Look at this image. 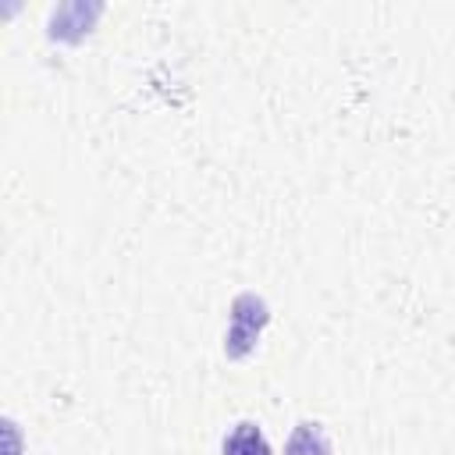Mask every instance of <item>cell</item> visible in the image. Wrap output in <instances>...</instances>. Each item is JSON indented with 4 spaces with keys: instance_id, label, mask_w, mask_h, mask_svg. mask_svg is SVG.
Returning <instances> with one entry per match:
<instances>
[{
    "instance_id": "obj_1",
    "label": "cell",
    "mask_w": 455,
    "mask_h": 455,
    "mask_svg": "<svg viewBox=\"0 0 455 455\" xmlns=\"http://www.w3.org/2000/svg\"><path fill=\"white\" fill-rule=\"evenodd\" d=\"M267 320H270V313H267V302H263L259 295H252V291L238 295V299L231 302V327H228L224 352H228L231 359L249 355V352L256 348V341H259Z\"/></svg>"
},
{
    "instance_id": "obj_2",
    "label": "cell",
    "mask_w": 455,
    "mask_h": 455,
    "mask_svg": "<svg viewBox=\"0 0 455 455\" xmlns=\"http://www.w3.org/2000/svg\"><path fill=\"white\" fill-rule=\"evenodd\" d=\"M100 4H85V0H71V4H60L53 14H50V36L53 39H64V43H78L92 21L100 18Z\"/></svg>"
},
{
    "instance_id": "obj_3",
    "label": "cell",
    "mask_w": 455,
    "mask_h": 455,
    "mask_svg": "<svg viewBox=\"0 0 455 455\" xmlns=\"http://www.w3.org/2000/svg\"><path fill=\"white\" fill-rule=\"evenodd\" d=\"M224 455H274L267 434L256 423H238L231 427V434L224 437Z\"/></svg>"
},
{
    "instance_id": "obj_4",
    "label": "cell",
    "mask_w": 455,
    "mask_h": 455,
    "mask_svg": "<svg viewBox=\"0 0 455 455\" xmlns=\"http://www.w3.org/2000/svg\"><path fill=\"white\" fill-rule=\"evenodd\" d=\"M284 455H331V441L320 423H299L284 444Z\"/></svg>"
},
{
    "instance_id": "obj_5",
    "label": "cell",
    "mask_w": 455,
    "mask_h": 455,
    "mask_svg": "<svg viewBox=\"0 0 455 455\" xmlns=\"http://www.w3.org/2000/svg\"><path fill=\"white\" fill-rule=\"evenodd\" d=\"M0 455H25L21 427L11 416H0Z\"/></svg>"
}]
</instances>
